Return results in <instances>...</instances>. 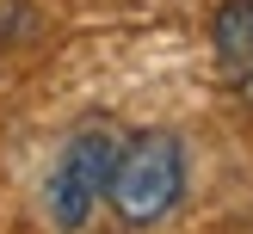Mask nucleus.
Listing matches in <instances>:
<instances>
[{
    "instance_id": "nucleus-1",
    "label": "nucleus",
    "mask_w": 253,
    "mask_h": 234,
    "mask_svg": "<svg viewBox=\"0 0 253 234\" xmlns=\"http://www.w3.org/2000/svg\"><path fill=\"white\" fill-rule=\"evenodd\" d=\"M185 142L173 130H142L130 142H118V160H111V185H105V203L124 228H155L179 209L185 197Z\"/></svg>"
},
{
    "instance_id": "nucleus-2",
    "label": "nucleus",
    "mask_w": 253,
    "mask_h": 234,
    "mask_svg": "<svg viewBox=\"0 0 253 234\" xmlns=\"http://www.w3.org/2000/svg\"><path fill=\"white\" fill-rule=\"evenodd\" d=\"M111 160H118V130L111 123H81V130L62 142L56 167L43 179V209L62 234H81L93 222V209L105 203L111 185Z\"/></svg>"
},
{
    "instance_id": "nucleus-3",
    "label": "nucleus",
    "mask_w": 253,
    "mask_h": 234,
    "mask_svg": "<svg viewBox=\"0 0 253 234\" xmlns=\"http://www.w3.org/2000/svg\"><path fill=\"white\" fill-rule=\"evenodd\" d=\"M210 43H216L222 80L253 105V0H222L216 25H210Z\"/></svg>"
}]
</instances>
